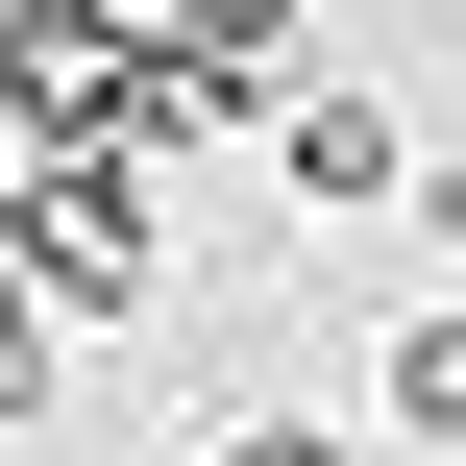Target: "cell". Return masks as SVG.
<instances>
[{
	"label": "cell",
	"instance_id": "obj_1",
	"mask_svg": "<svg viewBox=\"0 0 466 466\" xmlns=\"http://www.w3.org/2000/svg\"><path fill=\"white\" fill-rule=\"evenodd\" d=\"M0 270H25L74 344H98V319H147V295H172V246H147V172H25V197H0Z\"/></svg>",
	"mask_w": 466,
	"mask_h": 466
},
{
	"label": "cell",
	"instance_id": "obj_2",
	"mask_svg": "<svg viewBox=\"0 0 466 466\" xmlns=\"http://www.w3.org/2000/svg\"><path fill=\"white\" fill-rule=\"evenodd\" d=\"M147 98H172V147L295 123L319 98V0H147Z\"/></svg>",
	"mask_w": 466,
	"mask_h": 466
},
{
	"label": "cell",
	"instance_id": "obj_3",
	"mask_svg": "<svg viewBox=\"0 0 466 466\" xmlns=\"http://www.w3.org/2000/svg\"><path fill=\"white\" fill-rule=\"evenodd\" d=\"M270 172H295V221H393V197H418V123H393V74H319V98L270 123Z\"/></svg>",
	"mask_w": 466,
	"mask_h": 466
},
{
	"label": "cell",
	"instance_id": "obj_4",
	"mask_svg": "<svg viewBox=\"0 0 466 466\" xmlns=\"http://www.w3.org/2000/svg\"><path fill=\"white\" fill-rule=\"evenodd\" d=\"M369 418H393V442H442V466H466V295H418V319L369 344Z\"/></svg>",
	"mask_w": 466,
	"mask_h": 466
},
{
	"label": "cell",
	"instance_id": "obj_5",
	"mask_svg": "<svg viewBox=\"0 0 466 466\" xmlns=\"http://www.w3.org/2000/svg\"><path fill=\"white\" fill-rule=\"evenodd\" d=\"M123 466H344V418H295V393H221V418H147Z\"/></svg>",
	"mask_w": 466,
	"mask_h": 466
},
{
	"label": "cell",
	"instance_id": "obj_6",
	"mask_svg": "<svg viewBox=\"0 0 466 466\" xmlns=\"http://www.w3.org/2000/svg\"><path fill=\"white\" fill-rule=\"evenodd\" d=\"M49 369H74V319H49L25 270H0V418H49Z\"/></svg>",
	"mask_w": 466,
	"mask_h": 466
},
{
	"label": "cell",
	"instance_id": "obj_7",
	"mask_svg": "<svg viewBox=\"0 0 466 466\" xmlns=\"http://www.w3.org/2000/svg\"><path fill=\"white\" fill-rule=\"evenodd\" d=\"M123 25H147V0H123Z\"/></svg>",
	"mask_w": 466,
	"mask_h": 466
},
{
	"label": "cell",
	"instance_id": "obj_8",
	"mask_svg": "<svg viewBox=\"0 0 466 466\" xmlns=\"http://www.w3.org/2000/svg\"><path fill=\"white\" fill-rule=\"evenodd\" d=\"M0 466H25V442H0Z\"/></svg>",
	"mask_w": 466,
	"mask_h": 466
}]
</instances>
